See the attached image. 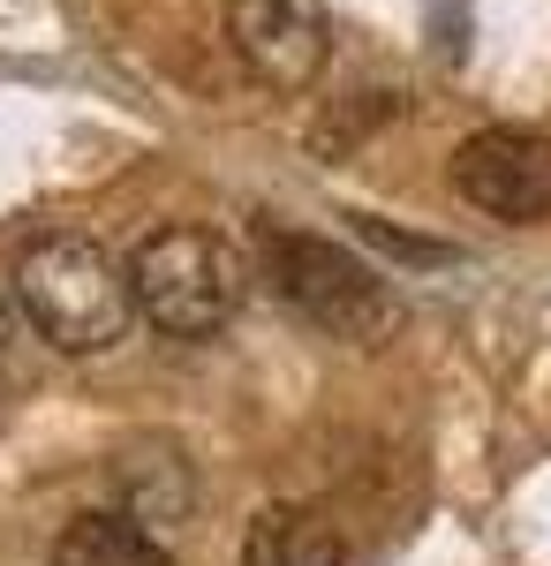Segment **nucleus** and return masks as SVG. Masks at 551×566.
<instances>
[{"mask_svg": "<svg viewBox=\"0 0 551 566\" xmlns=\"http://www.w3.org/2000/svg\"><path fill=\"white\" fill-rule=\"evenodd\" d=\"M15 295L31 310V325L69 355L114 348L128 333V310H136L128 272L98 242H84V234H45V242H31L23 250V272H15Z\"/></svg>", "mask_w": 551, "mask_h": 566, "instance_id": "1", "label": "nucleus"}, {"mask_svg": "<svg viewBox=\"0 0 551 566\" xmlns=\"http://www.w3.org/2000/svg\"><path fill=\"white\" fill-rule=\"evenodd\" d=\"M128 295L136 310L174 333V340H205L219 333L235 303H242V258L205 234V227H159V234H144L136 242V258H128Z\"/></svg>", "mask_w": 551, "mask_h": 566, "instance_id": "2", "label": "nucleus"}, {"mask_svg": "<svg viewBox=\"0 0 551 566\" xmlns=\"http://www.w3.org/2000/svg\"><path fill=\"white\" fill-rule=\"evenodd\" d=\"M272 280L310 325H325L333 340H355V348L385 340L393 317H401L378 272L333 250V242H318V234H272Z\"/></svg>", "mask_w": 551, "mask_h": 566, "instance_id": "3", "label": "nucleus"}, {"mask_svg": "<svg viewBox=\"0 0 551 566\" xmlns=\"http://www.w3.org/2000/svg\"><path fill=\"white\" fill-rule=\"evenodd\" d=\"M454 189L476 212L507 219V227H537L551 219V136L537 129H476L454 151Z\"/></svg>", "mask_w": 551, "mask_h": 566, "instance_id": "4", "label": "nucleus"}, {"mask_svg": "<svg viewBox=\"0 0 551 566\" xmlns=\"http://www.w3.org/2000/svg\"><path fill=\"white\" fill-rule=\"evenodd\" d=\"M227 45L272 91H310L325 76V8L318 0H227Z\"/></svg>", "mask_w": 551, "mask_h": 566, "instance_id": "5", "label": "nucleus"}, {"mask_svg": "<svg viewBox=\"0 0 551 566\" xmlns=\"http://www.w3.org/2000/svg\"><path fill=\"white\" fill-rule=\"evenodd\" d=\"M340 528L310 506H264L242 536V566H340Z\"/></svg>", "mask_w": 551, "mask_h": 566, "instance_id": "6", "label": "nucleus"}, {"mask_svg": "<svg viewBox=\"0 0 551 566\" xmlns=\"http://www.w3.org/2000/svg\"><path fill=\"white\" fill-rule=\"evenodd\" d=\"M53 566H167V552L152 544V528L136 514H84L61 528Z\"/></svg>", "mask_w": 551, "mask_h": 566, "instance_id": "7", "label": "nucleus"}, {"mask_svg": "<svg viewBox=\"0 0 551 566\" xmlns=\"http://www.w3.org/2000/svg\"><path fill=\"white\" fill-rule=\"evenodd\" d=\"M15 386V325H8V310H0V400Z\"/></svg>", "mask_w": 551, "mask_h": 566, "instance_id": "8", "label": "nucleus"}]
</instances>
